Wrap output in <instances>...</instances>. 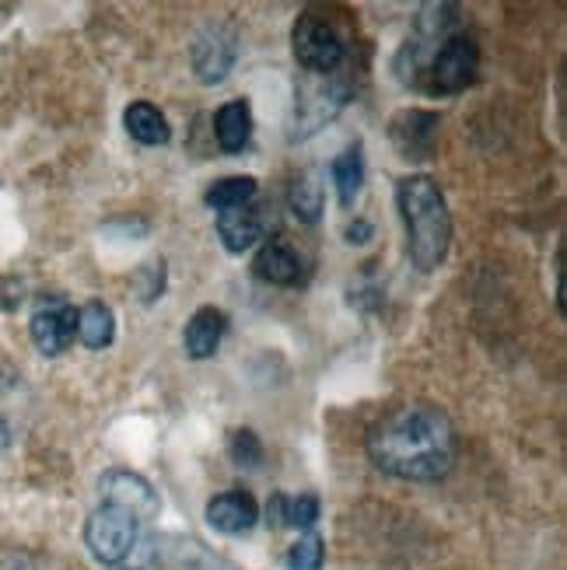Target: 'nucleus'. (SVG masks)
<instances>
[{
    "instance_id": "nucleus-16",
    "label": "nucleus",
    "mask_w": 567,
    "mask_h": 570,
    "mask_svg": "<svg viewBox=\"0 0 567 570\" xmlns=\"http://www.w3.org/2000/svg\"><path fill=\"white\" fill-rule=\"evenodd\" d=\"M266 518L281 529H305L319 522V498L315 493H299V498H287V493H274L266 504Z\"/></svg>"
},
{
    "instance_id": "nucleus-8",
    "label": "nucleus",
    "mask_w": 567,
    "mask_h": 570,
    "mask_svg": "<svg viewBox=\"0 0 567 570\" xmlns=\"http://www.w3.org/2000/svg\"><path fill=\"white\" fill-rule=\"evenodd\" d=\"M98 501L127 508L137 518H144V522H151V525L158 522V511H162L155 487L147 483L144 476L130 473V469H109V473H102V480H98Z\"/></svg>"
},
{
    "instance_id": "nucleus-11",
    "label": "nucleus",
    "mask_w": 567,
    "mask_h": 570,
    "mask_svg": "<svg viewBox=\"0 0 567 570\" xmlns=\"http://www.w3.org/2000/svg\"><path fill=\"white\" fill-rule=\"evenodd\" d=\"M217 235L228 253H245L266 235V214L256 204H242L217 214Z\"/></svg>"
},
{
    "instance_id": "nucleus-3",
    "label": "nucleus",
    "mask_w": 567,
    "mask_h": 570,
    "mask_svg": "<svg viewBox=\"0 0 567 570\" xmlns=\"http://www.w3.org/2000/svg\"><path fill=\"white\" fill-rule=\"evenodd\" d=\"M85 547L109 570H151L158 563L155 525L127 508L102 501L85 522Z\"/></svg>"
},
{
    "instance_id": "nucleus-12",
    "label": "nucleus",
    "mask_w": 567,
    "mask_h": 570,
    "mask_svg": "<svg viewBox=\"0 0 567 570\" xmlns=\"http://www.w3.org/2000/svg\"><path fill=\"white\" fill-rule=\"evenodd\" d=\"M225 330H228V315L214 308V305H204L196 308L186 322V333H183V346H186V357L193 361H207L217 354L221 340H225Z\"/></svg>"
},
{
    "instance_id": "nucleus-10",
    "label": "nucleus",
    "mask_w": 567,
    "mask_h": 570,
    "mask_svg": "<svg viewBox=\"0 0 567 570\" xmlns=\"http://www.w3.org/2000/svg\"><path fill=\"white\" fill-rule=\"evenodd\" d=\"M260 522V504L253 501V493L245 490H225L211 498L207 504V525L225 532V535H242Z\"/></svg>"
},
{
    "instance_id": "nucleus-20",
    "label": "nucleus",
    "mask_w": 567,
    "mask_h": 570,
    "mask_svg": "<svg viewBox=\"0 0 567 570\" xmlns=\"http://www.w3.org/2000/svg\"><path fill=\"white\" fill-rule=\"evenodd\" d=\"M323 207H326L323 183H319L315 171H302L291 186V210L299 214V220H305V225H315V220L323 217Z\"/></svg>"
},
{
    "instance_id": "nucleus-15",
    "label": "nucleus",
    "mask_w": 567,
    "mask_h": 570,
    "mask_svg": "<svg viewBox=\"0 0 567 570\" xmlns=\"http://www.w3.org/2000/svg\"><path fill=\"white\" fill-rule=\"evenodd\" d=\"M214 137L221 144V151L228 155H238L245 144H250L253 137V112H250V102H242V98H235V102H225L217 109L214 116Z\"/></svg>"
},
{
    "instance_id": "nucleus-25",
    "label": "nucleus",
    "mask_w": 567,
    "mask_h": 570,
    "mask_svg": "<svg viewBox=\"0 0 567 570\" xmlns=\"http://www.w3.org/2000/svg\"><path fill=\"white\" fill-rule=\"evenodd\" d=\"M8 441H11V428L4 424V420H0V449H4Z\"/></svg>"
},
{
    "instance_id": "nucleus-14",
    "label": "nucleus",
    "mask_w": 567,
    "mask_h": 570,
    "mask_svg": "<svg viewBox=\"0 0 567 570\" xmlns=\"http://www.w3.org/2000/svg\"><path fill=\"white\" fill-rule=\"evenodd\" d=\"M256 277L266 281V284H274V287H291V284H299L302 281V256L291 249V245L284 242H270L260 249L256 263Z\"/></svg>"
},
{
    "instance_id": "nucleus-23",
    "label": "nucleus",
    "mask_w": 567,
    "mask_h": 570,
    "mask_svg": "<svg viewBox=\"0 0 567 570\" xmlns=\"http://www.w3.org/2000/svg\"><path fill=\"white\" fill-rule=\"evenodd\" d=\"M228 452H232V459H235L238 465H256V462L263 459V444H260V438H256L250 428H242V431L232 434Z\"/></svg>"
},
{
    "instance_id": "nucleus-22",
    "label": "nucleus",
    "mask_w": 567,
    "mask_h": 570,
    "mask_svg": "<svg viewBox=\"0 0 567 570\" xmlns=\"http://www.w3.org/2000/svg\"><path fill=\"white\" fill-rule=\"evenodd\" d=\"M323 560H326V547H323V539H319L315 532H305L284 557L287 570H319V567H323Z\"/></svg>"
},
{
    "instance_id": "nucleus-19",
    "label": "nucleus",
    "mask_w": 567,
    "mask_h": 570,
    "mask_svg": "<svg viewBox=\"0 0 567 570\" xmlns=\"http://www.w3.org/2000/svg\"><path fill=\"white\" fill-rule=\"evenodd\" d=\"M333 186H336V196H340V207H354L358 193L364 186V155H361V144L348 147L336 161H333Z\"/></svg>"
},
{
    "instance_id": "nucleus-18",
    "label": "nucleus",
    "mask_w": 567,
    "mask_h": 570,
    "mask_svg": "<svg viewBox=\"0 0 567 570\" xmlns=\"http://www.w3.org/2000/svg\"><path fill=\"white\" fill-rule=\"evenodd\" d=\"M116 336V318L113 308L102 302H88L85 308H78V340L88 346V351H106Z\"/></svg>"
},
{
    "instance_id": "nucleus-1",
    "label": "nucleus",
    "mask_w": 567,
    "mask_h": 570,
    "mask_svg": "<svg viewBox=\"0 0 567 570\" xmlns=\"http://www.w3.org/2000/svg\"><path fill=\"white\" fill-rule=\"evenodd\" d=\"M459 452V438L446 410L431 403H403L375 420L368 431V459L382 473L410 480V483H431L452 473Z\"/></svg>"
},
{
    "instance_id": "nucleus-13",
    "label": "nucleus",
    "mask_w": 567,
    "mask_h": 570,
    "mask_svg": "<svg viewBox=\"0 0 567 570\" xmlns=\"http://www.w3.org/2000/svg\"><path fill=\"white\" fill-rule=\"evenodd\" d=\"M438 137V116L431 112H403L392 122V140L403 151V158H428L434 151Z\"/></svg>"
},
{
    "instance_id": "nucleus-6",
    "label": "nucleus",
    "mask_w": 567,
    "mask_h": 570,
    "mask_svg": "<svg viewBox=\"0 0 567 570\" xmlns=\"http://www.w3.org/2000/svg\"><path fill=\"white\" fill-rule=\"evenodd\" d=\"M480 70V46L466 32H449L434 46L428 60V88L438 95H456L477 81Z\"/></svg>"
},
{
    "instance_id": "nucleus-7",
    "label": "nucleus",
    "mask_w": 567,
    "mask_h": 570,
    "mask_svg": "<svg viewBox=\"0 0 567 570\" xmlns=\"http://www.w3.org/2000/svg\"><path fill=\"white\" fill-rule=\"evenodd\" d=\"M238 60V32L228 21H211L189 46V63L201 85H221Z\"/></svg>"
},
{
    "instance_id": "nucleus-4",
    "label": "nucleus",
    "mask_w": 567,
    "mask_h": 570,
    "mask_svg": "<svg viewBox=\"0 0 567 570\" xmlns=\"http://www.w3.org/2000/svg\"><path fill=\"white\" fill-rule=\"evenodd\" d=\"M294 60L302 63L305 73H336L348 60V39L330 18L302 14L291 32Z\"/></svg>"
},
{
    "instance_id": "nucleus-17",
    "label": "nucleus",
    "mask_w": 567,
    "mask_h": 570,
    "mask_svg": "<svg viewBox=\"0 0 567 570\" xmlns=\"http://www.w3.org/2000/svg\"><path fill=\"white\" fill-rule=\"evenodd\" d=\"M123 122H127V134L137 144H147V147L168 144V137H172L165 112L158 106H151V102H134V106H127V112H123Z\"/></svg>"
},
{
    "instance_id": "nucleus-24",
    "label": "nucleus",
    "mask_w": 567,
    "mask_h": 570,
    "mask_svg": "<svg viewBox=\"0 0 567 570\" xmlns=\"http://www.w3.org/2000/svg\"><path fill=\"white\" fill-rule=\"evenodd\" d=\"M368 235H372V228H368L364 220H358V225L348 228V242H368Z\"/></svg>"
},
{
    "instance_id": "nucleus-21",
    "label": "nucleus",
    "mask_w": 567,
    "mask_h": 570,
    "mask_svg": "<svg viewBox=\"0 0 567 570\" xmlns=\"http://www.w3.org/2000/svg\"><path fill=\"white\" fill-rule=\"evenodd\" d=\"M256 196V179L253 176H228V179H217L211 189H207V207L211 210H232V207H242V204H253Z\"/></svg>"
},
{
    "instance_id": "nucleus-2",
    "label": "nucleus",
    "mask_w": 567,
    "mask_h": 570,
    "mask_svg": "<svg viewBox=\"0 0 567 570\" xmlns=\"http://www.w3.org/2000/svg\"><path fill=\"white\" fill-rule=\"evenodd\" d=\"M397 204L407 225L410 263L421 274H431V269L446 263L452 245V217L446 207V196H441L431 176H407L397 186Z\"/></svg>"
},
{
    "instance_id": "nucleus-9",
    "label": "nucleus",
    "mask_w": 567,
    "mask_h": 570,
    "mask_svg": "<svg viewBox=\"0 0 567 570\" xmlns=\"http://www.w3.org/2000/svg\"><path fill=\"white\" fill-rule=\"evenodd\" d=\"M32 343L46 357L63 354L78 336V308L67 305L63 297H46V302L32 312Z\"/></svg>"
},
{
    "instance_id": "nucleus-5",
    "label": "nucleus",
    "mask_w": 567,
    "mask_h": 570,
    "mask_svg": "<svg viewBox=\"0 0 567 570\" xmlns=\"http://www.w3.org/2000/svg\"><path fill=\"white\" fill-rule=\"evenodd\" d=\"M351 102V81L343 73H305L294 102V137L315 134L323 122H330L343 106Z\"/></svg>"
}]
</instances>
